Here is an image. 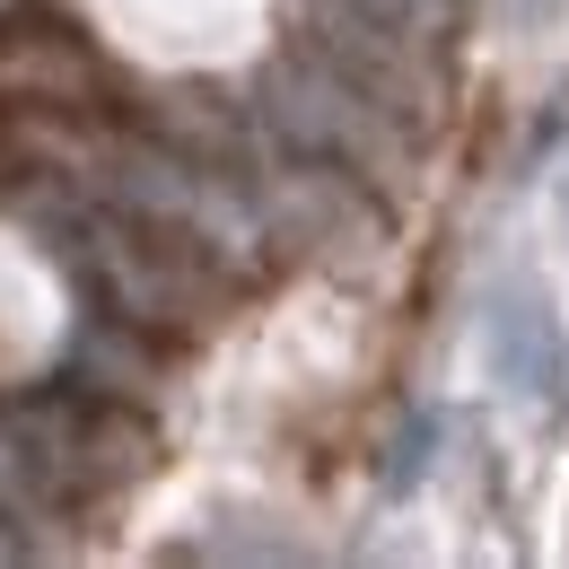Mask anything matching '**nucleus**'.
<instances>
[{"label": "nucleus", "instance_id": "2", "mask_svg": "<svg viewBox=\"0 0 569 569\" xmlns=\"http://www.w3.org/2000/svg\"><path fill=\"white\" fill-rule=\"evenodd\" d=\"M132 88H114V62L44 9L0 18V106H79V114H123Z\"/></svg>", "mask_w": 569, "mask_h": 569}, {"label": "nucleus", "instance_id": "1", "mask_svg": "<svg viewBox=\"0 0 569 569\" xmlns=\"http://www.w3.org/2000/svg\"><path fill=\"white\" fill-rule=\"evenodd\" d=\"M0 447L27 473V491L44 508H79L123 482H141L158 465V429L141 403L106 395V386H36V395H0Z\"/></svg>", "mask_w": 569, "mask_h": 569}]
</instances>
